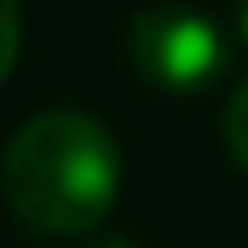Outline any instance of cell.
<instances>
[{"label":"cell","instance_id":"obj_1","mask_svg":"<svg viewBox=\"0 0 248 248\" xmlns=\"http://www.w3.org/2000/svg\"><path fill=\"white\" fill-rule=\"evenodd\" d=\"M122 193L117 137L92 111L56 107L31 117L0 157V198L26 228L46 238L92 233Z\"/></svg>","mask_w":248,"mask_h":248},{"label":"cell","instance_id":"obj_2","mask_svg":"<svg viewBox=\"0 0 248 248\" xmlns=\"http://www.w3.org/2000/svg\"><path fill=\"white\" fill-rule=\"evenodd\" d=\"M127 51H132V66L142 71V81L162 86V92H177V96L213 86V76L228 61L218 26L193 5L137 10L127 26Z\"/></svg>","mask_w":248,"mask_h":248},{"label":"cell","instance_id":"obj_3","mask_svg":"<svg viewBox=\"0 0 248 248\" xmlns=\"http://www.w3.org/2000/svg\"><path fill=\"white\" fill-rule=\"evenodd\" d=\"M223 142H228V157L248 172V81L228 96V107H223Z\"/></svg>","mask_w":248,"mask_h":248},{"label":"cell","instance_id":"obj_4","mask_svg":"<svg viewBox=\"0 0 248 248\" xmlns=\"http://www.w3.org/2000/svg\"><path fill=\"white\" fill-rule=\"evenodd\" d=\"M20 56V0H0V81Z\"/></svg>","mask_w":248,"mask_h":248},{"label":"cell","instance_id":"obj_5","mask_svg":"<svg viewBox=\"0 0 248 248\" xmlns=\"http://www.w3.org/2000/svg\"><path fill=\"white\" fill-rule=\"evenodd\" d=\"M238 36H243V46H248V0H238Z\"/></svg>","mask_w":248,"mask_h":248},{"label":"cell","instance_id":"obj_6","mask_svg":"<svg viewBox=\"0 0 248 248\" xmlns=\"http://www.w3.org/2000/svg\"><path fill=\"white\" fill-rule=\"evenodd\" d=\"M96 248H142V243H132V238H107V243H96Z\"/></svg>","mask_w":248,"mask_h":248}]
</instances>
